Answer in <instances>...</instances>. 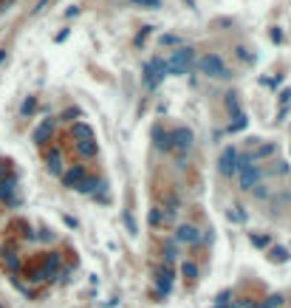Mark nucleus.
I'll return each mask as SVG.
<instances>
[{
    "mask_svg": "<svg viewBox=\"0 0 291 308\" xmlns=\"http://www.w3.org/2000/svg\"><path fill=\"white\" fill-rule=\"evenodd\" d=\"M97 187H102V181H99V178H82V184L77 187V190H80V193H97Z\"/></svg>",
    "mask_w": 291,
    "mask_h": 308,
    "instance_id": "16",
    "label": "nucleus"
},
{
    "mask_svg": "<svg viewBox=\"0 0 291 308\" xmlns=\"http://www.w3.org/2000/svg\"><path fill=\"white\" fill-rule=\"evenodd\" d=\"M3 263L9 266L11 272H17V269H20V260H17L14 255H11V252H6V255H3Z\"/></svg>",
    "mask_w": 291,
    "mask_h": 308,
    "instance_id": "22",
    "label": "nucleus"
},
{
    "mask_svg": "<svg viewBox=\"0 0 291 308\" xmlns=\"http://www.w3.org/2000/svg\"><path fill=\"white\" fill-rule=\"evenodd\" d=\"M34 105H37V97H28L26 102H23V107H20V113H23V116H31V110H34Z\"/></svg>",
    "mask_w": 291,
    "mask_h": 308,
    "instance_id": "23",
    "label": "nucleus"
},
{
    "mask_svg": "<svg viewBox=\"0 0 291 308\" xmlns=\"http://www.w3.org/2000/svg\"><path fill=\"white\" fill-rule=\"evenodd\" d=\"M45 161H48V170H51V173H62V167H60L62 153H60V150H51V153L45 156Z\"/></svg>",
    "mask_w": 291,
    "mask_h": 308,
    "instance_id": "15",
    "label": "nucleus"
},
{
    "mask_svg": "<svg viewBox=\"0 0 291 308\" xmlns=\"http://www.w3.org/2000/svg\"><path fill=\"white\" fill-rule=\"evenodd\" d=\"M14 190H17V178H14V176L3 178V181H0V201L14 204Z\"/></svg>",
    "mask_w": 291,
    "mask_h": 308,
    "instance_id": "11",
    "label": "nucleus"
},
{
    "mask_svg": "<svg viewBox=\"0 0 291 308\" xmlns=\"http://www.w3.org/2000/svg\"><path fill=\"white\" fill-rule=\"evenodd\" d=\"M193 62H195V48H190V45H181L178 51L170 54V60H167V74H187Z\"/></svg>",
    "mask_w": 291,
    "mask_h": 308,
    "instance_id": "1",
    "label": "nucleus"
},
{
    "mask_svg": "<svg viewBox=\"0 0 291 308\" xmlns=\"http://www.w3.org/2000/svg\"><path fill=\"white\" fill-rule=\"evenodd\" d=\"M173 280H176L173 266H167V263L156 266V289H159V294H170V289H173Z\"/></svg>",
    "mask_w": 291,
    "mask_h": 308,
    "instance_id": "6",
    "label": "nucleus"
},
{
    "mask_svg": "<svg viewBox=\"0 0 291 308\" xmlns=\"http://www.w3.org/2000/svg\"><path fill=\"white\" fill-rule=\"evenodd\" d=\"M173 238H176V243H198L201 240V229L193 226V223H181V226H176Z\"/></svg>",
    "mask_w": 291,
    "mask_h": 308,
    "instance_id": "7",
    "label": "nucleus"
},
{
    "mask_svg": "<svg viewBox=\"0 0 291 308\" xmlns=\"http://www.w3.org/2000/svg\"><path fill=\"white\" fill-rule=\"evenodd\" d=\"M167 77V60H161V57H153L147 65H144V88H159L161 82Z\"/></svg>",
    "mask_w": 291,
    "mask_h": 308,
    "instance_id": "2",
    "label": "nucleus"
},
{
    "mask_svg": "<svg viewBox=\"0 0 291 308\" xmlns=\"http://www.w3.org/2000/svg\"><path fill=\"white\" fill-rule=\"evenodd\" d=\"M54 127H57V119H43V124L34 130V141H37V144H45V141L51 139Z\"/></svg>",
    "mask_w": 291,
    "mask_h": 308,
    "instance_id": "10",
    "label": "nucleus"
},
{
    "mask_svg": "<svg viewBox=\"0 0 291 308\" xmlns=\"http://www.w3.org/2000/svg\"><path fill=\"white\" fill-rule=\"evenodd\" d=\"M57 269H60V255H57V252H51V255L45 257V263H43V269H40V272H43V277L48 280V277H54V274H57Z\"/></svg>",
    "mask_w": 291,
    "mask_h": 308,
    "instance_id": "13",
    "label": "nucleus"
},
{
    "mask_svg": "<svg viewBox=\"0 0 291 308\" xmlns=\"http://www.w3.org/2000/svg\"><path fill=\"white\" fill-rule=\"evenodd\" d=\"M77 150H80L82 156L94 159V156H97V141H94V136H85V139H80V141H77Z\"/></svg>",
    "mask_w": 291,
    "mask_h": 308,
    "instance_id": "14",
    "label": "nucleus"
},
{
    "mask_svg": "<svg viewBox=\"0 0 291 308\" xmlns=\"http://www.w3.org/2000/svg\"><path fill=\"white\" fill-rule=\"evenodd\" d=\"M238 150L235 147H223L221 150V159H218V170H221V176H235L238 173Z\"/></svg>",
    "mask_w": 291,
    "mask_h": 308,
    "instance_id": "5",
    "label": "nucleus"
},
{
    "mask_svg": "<svg viewBox=\"0 0 291 308\" xmlns=\"http://www.w3.org/2000/svg\"><path fill=\"white\" fill-rule=\"evenodd\" d=\"M181 272H184V277H190V280H193V277H198V266L187 260V263H181Z\"/></svg>",
    "mask_w": 291,
    "mask_h": 308,
    "instance_id": "21",
    "label": "nucleus"
},
{
    "mask_svg": "<svg viewBox=\"0 0 291 308\" xmlns=\"http://www.w3.org/2000/svg\"><path fill=\"white\" fill-rule=\"evenodd\" d=\"M164 220H167L164 209H161V206H153V209H150V226H161Z\"/></svg>",
    "mask_w": 291,
    "mask_h": 308,
    "instance_id": "17",
    "label": "nucleus"
},
{
    "mask_svg": "<svg viewBox=\"0 0 291 308\" xmlns=\"http://www.w3.org/2000/svg\"><path fill=\"white\" fill-rule=\"evenodd\" d=\"M170 139H173V147H178V150H190V147H193V130H187V127L173 130V133H170Z\"/></svg>",
    "mask_w": 291,
    "mask_h": 308,
    "instance_id": "8",
    "label": "nucleus"
},
{
    "mask_svg": "<svg viewBox=\"0 0 291 308\" xmlns=\"http://www.w3.org/2000/svg\"><path fill=\"white\" fill-rule=\"evenodd\" d=\"M153 141H156V147H159V150H170V147H173V139H170V133L164 130L161 124L153 127Z\"/></svg>",
    "mask_w": 291,
    "mask_h": 308,
    "instance_id": "12",
    "label": "nucleus"
},
{
    "mask_svg": "<svg viewBox=\"0 0 291 308\" xmlns=\"http://www.w3.org/2000/svg\"><path fill=\"white\" fill-rule=\"evenodd\" d=\"M82 178H85V167H80V164H77V167H71V170H65V173H62V184L77 190V187L82 184Z\"/></svg>",
    "mask_w": 291,
    "mask_h": 308,
    "instance_id": "9",
    "label": "nucleus"
},
{
    "mask_svg": "<svg viewBox=\"0 0 291 308\" xmlns=\"http://www.w3.org/2000/svg\"><path fill=\"white\" fill-rule=\"evenodd\" d=\"M238 178H240V187H243V190H252V187H257V181H260V167H257L249 156H240L238 159Z\"/></svg>",
    "mask_w": 291,
    "mask_h": 308,
    "instance_id": "3",
    "label": "nucleus"
},
{
    "mask_svg": "<svg viewBox=\"0 0 291 308\" xmlns=\"http://www.w3.org/2000/svg\"><path fill=\"white\" fill-rule=\"evenodd\" d=\"M198 68H201L206 77H215V80H226V77H229V68H226V62H223L218 54H203L201 60H198Z\"/></svg>",
    "mask_w": 291,
    "mask_h": 308,
    "instance_id": "4",
    "label": "nucleus"
},
{
    "mask_svg": "<svg viewBox=\"0 0 291 308\" xmlns=\"http://www.w3.org/2000/svg\"><path fill=\"white\" fill-rule=\"evenodd\" d=\"M127 3L139 9H161V0H127Z\"/></svg>",
    "mask_w": 291,
    "mask_h": 308,
    "instance_id": "18",
    "label": "nucleus"
},
{
    "mask_svg": "<svg viewBox=\"0 0 291 308\" xmlns=\"http://www.w3.org/2000/svg\"><path fill=\"white\" fill-rule=\"evenodd\" d=\"M178 43H181V40H178L176 34H164V37H161V45H178Z\"/></svg>",
    "mask_w": 291,
    "mask_h": 308,
    "instance_id": "25",
    "label": "nucleus"
},
{
    "mask_svg": "<svg viewBox=\"0 0 291 308\" xmlns=\"http://www.w3.org/2000/svg\"><path fill=\"white\" fill-rule=\"evenodd\" d=\"M286 257H289V252H286V249H274V252H272V260H274V263H283Z\"/></svg>",
    "mask_w": 291,
    "mask_h": 308,
    "instance_id": "24",
    "label": "nucleus"
},
{
    "mask_svg": "<svg viewBox=\"0 0 291 308\" xmlns=\"http://www.w3.org/2000/svg\"><path fill=\"white\" fill-rule=\"evenodd\" d=\"M176 255H178V249L173 246V243H164V263H173V260H176Z\"/></svg>",
    "mask_w": 291,
    "mask_h": 308,
    "instance_id": "20",
    "label": "nucleus"
},
{
    "mask_svg": "<svg viewBox=\"0 0 291 308\" xmlns=\"http://www.w3.org/2000/svg\"><path fill=\"white\" fill-rule=\"evenodd\" d=\"M277 306H283V294H272L269 300L260 303V308H277Z\"/></svg>",
    "mask_w": 291,
    "mask_h": 308,
    "instance_id": "19",
    "label": "nucleus"
}]
</instances>
